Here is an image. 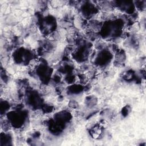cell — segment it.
<instances>
[{"label":"cell","instance_id":"3","mask_svg":"<svg viewBox=\"0 0 146 146\" xmlns=\"http://www.w3.org/2000/svg\"><path fill=\"white\" fill-rule=\"evenodd\" d=\"M36 75L43 83H47L50 81L52 70L46 63H40L36 69Z\"/></svg>","mask_w":146,"mask_h":146},{"label":"cell","instance_id":"12","mask_svg":"<svg viewBox=\"0 0 146 146\" xmlns=\"http://www.w3.org/2000/svg\"><path fill=\"white\" fill-rule=\"evenodd\" d=\"M5 142V145H10V143L11 142V137L10 135L6 133H1V143Z\"/></svg>","mask_w":146,"mask_h":146},{"label":"cell","instance_id":"9","mask_svg":"<svg viewBox=\"0 0 146 146\" xmlns=\"http://www.w3.org/2000/svg\"><path fill=\"white\" fill-rule=\"evenodd\" d=\"M81 10L83 17L86 18L91 17L98 11L97 8L93 4H87V3L82 6Z\"/></svg>","mask_w":146,"mask_h":146},{"label":"cell","instance_id":"1","mask_svg":"<svg viewBox=\"0 0 146 146\" xmlns=\"http://www.w3.org/2000/svg\"><path fill=\"white\" fill-rule=\"evenodd\" d=\"M122 23L121 20L109 21L105 23L100 29L102 35L105 38L119 36L121 34Z\"/></svg>","mask_w":146,"mask_h":146},{"label":"cell","instance_id":"6","mask_svg":"<svg viewBox=\"0 0 146 146\" xmlns=\"http://www.w3.org/2000/svg\"><path fill=\"white\" fill-rule=\"evenodd\" d=\"M112 58V55L109 51L103 50L97 54L95 63L99 66H106L110 63Z\"/></svg>","mask_w":146,"mask_h":146},{"label":"cell","instance_id":"8","mask_svg":"<svg viewBox=\"0 0 146 146\" xmlns=\"http://www.w3.org/2000/svg\"><path fill=\"white\" fill-rule=\"evenodd\" d=\"M116 5L118 8L127 14H133L135 11V5L131 1H118Z\"/></svg>","mask_w":146,"mask_h":146},{"label":"cell","instance_id":"15","mask_svg":"<svg viewBox=\"0 0 146 146\" xmlns=\"http://www.w3.org/2000/svg\"><path fill=\"white\" fill-rule=\"evenodd\" d=\"M64 80L65 82H66V83L70 84H74V82H75V75L71 74V73L67 74V75L65 76Z\"/></svg>","mask_w":146,"mask_h":146},{"label":"cell","instance_id":"4","mask_svg":"<svg viewBox=\"0 0 146 146\" xmlns=\"http://www.w3.org/2000/svg\"><path fill=\"white\" fill-rule=\"evenodd\" d=\"M26 102L31 108H38L42 107V99L35 91L28 92L26 96Z\"/></svg>","mask_w":146,"mask_h":146},{"label":"cell","instance_id":"7","mask_svg":"<svg viewBox=\"0 0 146 146\" xmlns=\"http://www.w3.org/2000/svg\"><path fill=\"white\" fill-rule=\"evenodd\" d=\"M87 44H83L79 46L78 49L74 52L72 56L74 58L79 62H83L87 60L88 56V50Z\"/></svg>","mask_w":146,"mask_h":146},{"label":"cell","instance_id":"16","mask_svg":"<svg viewBox=\"0 0 146 146\" xmlns=\"http://www.w3.org/2000/svg\"><path fill=\"white\" fill-rule=\"evenodd\" d=\"M135 78V75L133 71H128L124 75V79L127 81L132 80Z\"/></svg>","mask_w":146,"mask_h":146},{"label":"cell","instance_id":"14","mask_svg":"<svg viewBox=\"0 0 146 146\" xmlns=\"http://www.w3.org/2000/svg\"><path fill=\"white\" fill-rule=\"evenodd\" d=\"M131 112V107L127 105L122 108V110L121 111V115L123 117H125L129 114V113Z\"/></svg>","mask_w":146,"mask_h":146},{"label":"cell","instance_id":"5","mask_svg":"<svg viewBox=\"0 0 146 146\" xmlns=\"http://www.w3.org/2000/svg\"><path fill=\"white\" fill-rule=\"evenodd\" d=\"M32 54L23 48H20L13 53V58L18 63L27 64L31 60Z\"/></svg>","mask_w":146,"mask_h":146},{"label":"cell","instance_id":"11","mask_svg":"<svg viewBox=\"0 0 146 146\" xmlns=\"http://www.w3.org/2000/svg\"><path fill=\"white\" fill-rule=\"evenodd\" d=\"M97 98L94 95H89L85 98L84 103L88 108H92L97 104Z\"/></svg>","mask_w":146,"mask_h":146},{"label":"cell","instance_id":"10","mask_svg":"<svg viewBox=\"0 0 146 146\" xmlns=\"http://www.w3.org/2000/svg\"><path fill=\"white\" fill-rule=\"evenodd\" d=\"M84 88L82 85L78 84H72L68 86L66 92L68 95H79L83 92Z\"/></svg>","mask_w":146,"mask_h":146},{"label":"cell","instance_id":"2","mask_svg":"<svg viewBox=\"0 0 146 146\" xmlns=\"http://www.w3.org/2000/svg\"><path fill=\"white\" fill-rule=\"evenodd\" d=\"M27 117V113L21 110H17L7 113V117L11 125L15 128L22 127L26 122Z\"/></svg>","mask_w":146,"mask_h":146},{"label":"cell","instance_id":"18","mask_svg":"<svg viewBox=\"0 0 146 146\" xmlns=\"http://www.w3.org/2000/svg\"><path fill=\"white\" fill-rule=\"evenodd\" d=\"M69 106L72 108H75L78 107V103L75 100H71L69 103Z\"/></svg>","mask_w":146,"mask_h":146},{"label":"cell","instance_id":"13","mask_svg":"<svg viewBox=\"0 0 146 146\" xmlns=\"http://www.w3.org/2000/svg\"><path fill=\"white\" fill-rule=\"evenodd\" d=\"M10 108V104L7 102L1 101V113L2 115L6 113Z\"/></svg>","mask_w":146,"mask_h":146},{"label":"cell","instance_id":"17","mask_svg":"<svg viewBox=\"0 0 146 146\" xmlns=\"http://www.w3.org/2000/svg\"><path fill=\"white\" fill-rule=\"evenodd\" d=\"M42 109L44 113H50L53 110V107L50 104H45L42 106Z\"/></svg>","mask_w":146,"mask_h":146}]
</instances>
